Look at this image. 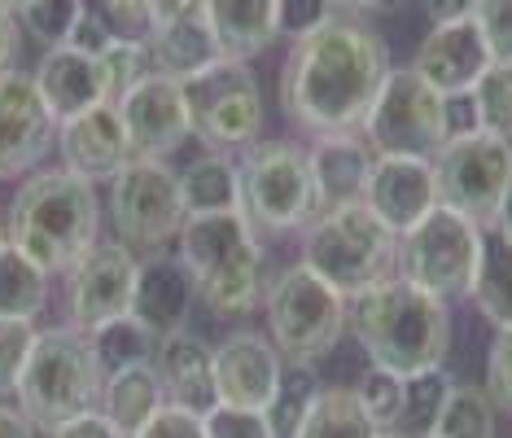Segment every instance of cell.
<instances>
[{
	"label": "cell",
	"mask_w": 512,
	"mask_h": 438,
	"mask_svg": "<svg viewBox=\"0 0 512 438\" xmlns=\"http://www.w3.org/2000/svg\"><path fill=\"white\" fill-rule=\"evenodd\" d=\"M394 71L386 40L359 22H324L320 31L294 40L281 75V106L289 123L307 136H355Z\"/></svg>",
	"instance_id": "6da1fadb"
},
{
	"label": "cell",
	"mask_w": 512,
	"mask_h": 438,
	"mask_svg": "<svg viewBox=\"0 0 512 438\" xmlns=\"http://www.w3.org/2000/svg\"><path fill=\"white\" fill-rule=\"evenodd\" d=\"M346 329L359 338L368 360L412 377L421 368H438L451 347V311L442 298L416 290L412 281H377L355 298H346Z\"/></svg>",
	"instance_id": "7a4b0ae2"
},
{
	"label": "cell",
	"mask_w": 512,
	"mask_h": 438,
	"mask_svg": "<svg viewBox=\"0 0 512 438\" xmlns=\"http://www.w3.org/2000/svg\"><path fill=\"white\" fill-rule=\"evenodd\" d=\"M9 246H18L44 272H71L97 246L101 202L75 171H36L9 206Z\"/></svg>",
	"instance_id": "3957f363"
},
{
	"label": "cell",
	"mask_w": 512,
	"mask_h": 438,
	"mask_svg": "<svg viewBox=\"0 0 512 438\" xmlns=\"http://www.w3.org/2000/svg\"><path fill=\"white\" fill-rule=\"evenodd\" d=\"M180 263L193 276L197 298L215 316H246L267 298L263 246L241 211L184 215Z\"/></svg>",
	"instance_id": "277c9868"
},
{
	"label": "cell",
	"mask_w": 512,
	"mask_h": 438,
	"mask_svg": "<svg viewBox=\"0 0 512 438\" xmlns=\"http://www.w3.org/2000/svg\"><path fill=\"white\" fill-rule=\"evenodd\" d=\"M101 373L97 355H92L88 333L79 329H44L36 333L27 364L18 377V408L36 430H57V425L84 417L101 403Z\"/></svg>",
	"instance_id": "5b68a950"
},
{
	"label": "cell",
	"mask_w": 512,
	"mask_h": 438,
	"mask_svg": "<svg viewBox=\"0 0 512 438\" xmlns=\"http://www.w3.org/2000/svg\"><path fill=\"white\" fill-rule=\"evenodd\" d=\"M394 255H399V237L372 215L364 198L320 211L302 233V263L346 298L386 281Z\"/></svg>",
	"instance_id": "8992f818"
},
{
	"label": "cell",
	"mask_w": 512,
	"mask_h": 438,
	"mask_svg": "<svg viewBox=\"0 0 512 438\" xmlns=\"http://www.w3.org/2000/svg\"><path fill=\"white\" fill-rule=\"evenodd\" d=\"M241 215L254 233H294L320 215V193L311 180L307 149L289 141H254L237 167Z\"/></svg>",
	"instance_id": "52a82bcc"
},
{
	"label": "cell",
	"mask_w": 512,
	"mask_h": 438,
	"mask_svg": "<svg viewBox=\"0 0 512 438\" xmlns=\"http://www.w3.org/2000/svg\"><path fill=\"white\" fill-rule=\"evenodd\" d=\"M267 325L289 364H316L346 329V294L320 281L307 263H294L267 285Z\"/></svg>",
	"instance_id": "ba28073f"
},
{
	"label": "cell",
	"mask_w": 512,
	"mask_h": 438,
	"mask_svg": "<svg viewBox=\"0 0 512 438\" xmlns=\"http://www.w3.org/2000/svg\"><path fill=\"white\" fill-rule=\"evenodd\" d=\"M364 141L372 154L390 158H429L451 141L447 97H438L416 71H390L364 119Z\"/></svg>",
	"instance_id": "9c48e42d"
},
{
	"label": "cell",
	"mask_w": 512,
	"mask_h": 438,
	"mask_svg": "<svg viewBox=\"0 0 512 438\" xmlns=\"http://www.w3.org/2000/svg\"><path fill=\"white\" fill-rule=\"evenodd\" d=\"M512 180V141L482 128L456 132L434 158L438 206L473 219L477 228H491Z\"/></svg>",
	"instance_id": "30bf717a"
},
{
	"label": "cell",
	"mask_w": 512,
	"mask_h": 438,
	"mask_svg": "<svg viewBox=\"0 0 512 438\" xmlns=\"http://www.w3.org/2000/svg\"><path fill=\"white\" fill-rule=\"evenodd\" d=\"M477 255H482V228L473 219L447 211V206H434L421 224L399 237L394 263H399L403 281L451 303V298L469 294Z\"/></svg>",
	"instance_id": "8fae6325"
},
{
	"label": "cell",
	"mask_w": 512,
	"mask_h": 438,
	"mask_svg": "<svg viewBox=\"0 0 512 438\" xmlns=\"http://www.w3.org/2000/svg\"><path fill=\"white\" fill-rule=\"evenodd\" d=\"M193 136H202L215 154L224 149H250L263 132V97L246 62L219 57L202 75L184 79Z\"/></svg>",
	"instance_id": "7c38bea8"
},
{
	"label": "cell",
	"mask_w": 512,
	"mask_h": 438,
	"mask_svg": "<svg viewBox=\"0 0 512 438\" xmlns=\"http://www.w3.org/2000/svg\"><path fill=\"white\" fill-rule=\"evenodd\" d=\"M110 215L127 250H162L189 215L180 176L162 158H132L110 180Z\"/></svg>",
	"instance_id": "4fadbf2b"
},
{
	"label": "cell",
	"mask_w": 512,
	"mask_h": 438,
	"mask_svg": "<svg viewBox=\"0 0 512 438\" xmlns=\"http://www.w3.org/2000/svg\"><path fill=\"white\" fill-rule=\"evenodd\" d=\"M136 255L123 241H97L84 259L71 268V290H66V307H71V329L92 333L110 320L132 311L136 290Z\"/></svg>",
	"instance_id": "5bb4252c"
},
{
	"label": "cell",
	"mask_w": 512,
	"mask_h": 438,
	"mask_svg": "<svg viewBox=\"0 0 512 438\" xmlns=\"http://www.w3.org/2000/svg\"><path fill=\"white\" fill-rule=\"evenodd\" d=\"M57 145V119L44 106L36 75H0V180H18Z\"/></svg>",
	"instance_id": "9a60e30c"
},
{
	"label": "cell",
	"mask_w": 512,
	"mask_h": 438,
	"mask_svg": "<svg viewBox=\"0 0 512 438\" xmlns=\"http://www.w3.org/2000/svg\"><path fill=\"white\" fill-rule=\"evenodd\" d=\"M119 119L127 128L136 158H167L171 149H180L193 136L189 119V101H184V84L167 75H145L132 92H123L119 101Z\"/></svg>",
	"instance_id": "2e32d148"
},
{
	"label": "cell",
	"mask_w": 512,
	"mask_h": 438,
	"mask_svg": "<svg viewBox=\"0 0 512 438\" xmlns=\"http://www.w3.org/2000/svg\"><path fill=\"white\" fill-rule=\"evenodd\" d=\"M491 49H486V36L473 18H460V22H438L434 31L421 40L416 49V62L412 71L425 79L438 97H469L477 88V79L491 71Z\"/></svg>",
	"instance_id": "e0dca14e"
},
{
	"label": "cell",
	"mask_w": 512,
	"mask_h": 438,
	"mask_svg": "<svg viewBox=\"0 0 512 438\" xmlns=\"http://www.w3.org/2000/svg\"><path fill=\"white\" fill-rule=\"evenodd\" d=\"M57 149H62L66 171L84 176L88 184H110L136 158L114 101H101V106L57 123Z\"/></svg>",
	"instance_id": "ac0fdd59"
},
{
	"label": "cell",
	"mask_w": 512,
	"mask_h": 438,
	"mask_svg": "<svg viewBox=\"0 0 512 438\" xmlns=\"http://www.w3.org/2000/svg\"><path fill=\"white\" fill-rule=\"evenodd\" d=\"M364 202L394 237H403L407 228H416L438 206L434 163H429V158L377 154L372 158V171H368V184H364Z\"/></svg>",
	"instance_id": "d6986e66"
},
{
	"label": "cell",
	"mask_w": 512,
	"mask_h": 438,
	"mask_svg": "<svg viewBox=\"0 0 512 438\" xmlns=\"http://www.w3.org/2000/svg\"><path fill=\"white\" fill-rule=\"evenodd\" d=\"M285 373V355L276 351V342H267L263 333H228L215 347V395L219 403L232 408H254L263 412L267 399L276 395V382Z\"/></svg>",
	"instance_id": "ffe728a7"
},
{
	"label": "cell",
	"mask_w": 512,
	"mask_h": 438,
	"mask_svg": "<svg viewBox=\"0 0 512 438\" xmlns=\"http://www.w3.org/2000/svg\"><path fill=\"white\" fill-rule=\"evenodd\" d=\"M193 303H197V285L189 268L180 263V255H149L136 268V290L127 316H136L162 342L189 325Z\"/></svg>",
	"instance_id": "44dd1931"
},
{
	"label": "cell",
	"mask_w": 512,
	"mask_h": 438,
	"mask_svg": "<svg viewBox=\"0 0 512 438\" xmlns=\"http://www.w3.org/2000/svg\"><path fill=\"white\" fill-rule=\"evenodd\" d=\"M154 373L162 382L167 403H180V408H193V412H211L219 403V395H215V347H206V342L189 329H180V333H171V338L158 342Z\"/></svg>",
	"instance_id": "7402d4cb"
},
{
	"label": "cell",
	"mask_w": 512,
	"mask_h": 438,
	"mask_svg": "<svg viewBox=\"0 0 512 438\" xmlns=\"http://www.w3.org/2000/svg\"><path fill=\"white\" fill-rule=\"evenodd\" d=\"M36 88H40L44 106H49V114L57 123L75 119V114H84V110L106 101V79H101L97 57L79 53L71 44H53V49L40 57Z\"/></svg>",
	"instance_id": "603a6c76"
},
{
	"label": "cell",
	"mask_w": 512,
	"mask_h": 438,
	"mask_svg": "<svg viewBox=\"0 0 512 438\" xmlns=\"http://www.w3.org/2000/svg\"><path fill=\"white\" fill-rule=\"evenodd\" d=\"M202 18L215 36L219 57H232V62L267 53V44L281 36L276 0H206Z\"/></svg>",
	"instance_id": "cb8c5ba5"
},
{
	"label": "cell",
	"mask_w": 512,
	"mask_h": 438,
	"mask_svg": "<svg viewBox=\"0 0 512 438\" xmlns=\"http://www.w3.org/2000/svg\"><path fill=\"white\" fill-rule=\"evenodd\" d=\"M307 158H311V180H316L320 193V211H329V206L364 198V184L377 154L359 136H324L316 149H307Z\"/></svg>",
	"instance_id": "d4e9b609"
},
{
	"label": "cell",
	"mask_w": 512,
	"mask_h": 438,
	"mask_svg": "<svg viewBox=\"0 0 512 438\" xmlns=\"http://www.w3.org/2000/svg\"><path fill=\"white\" fill-rule=\"evenodd\" d=\"M167 403L162 382L154 373V364H136V368H119L101 382V417H106L123 438H132L154 412Z\"/></svg>",
	"instance_id": "484cf974"
},
{
	"label": "cell",
	"mask_w": 512,
	"mask_h": 438,
	"mask_svg": "<svg viewBox=\"0 0 512 438\" xmlns=\"http://www.w3.org/2000/svg\"><path fill=\"white\" fill-rule=\"evenodd\" d=\"M469 298L495 329L512 325V233L508 228L499 224L482 228V255H477Z\"/></svg>",
	"instance_id": "4316f807"
},
{
	"label": "cell",
	"mask_w": 512,
	"mask_h": 438,
	"mask_svg": "<svg viewBox=\"0 0 512 438\" xmlns=\"http://www.w3.org/2000/svg\"><path fill=\"white\" fill-rule=\"evenodd\" d=\"M149 44V62H154V75H167V79H193L202 75L206 66L219 62V49H215V36L206 27V18H193V22H171V27H154V36L145 40Z\"/></svg>",
	"instance_id": "83f0119b"
},
{
	"label": "cell",
	"mask_w": 512,
	"mask_h": 438,
	"mask_svg": "<svg viewBox=\"0 0 512 438\" xmlns=\"http://www.w3.org/2000/svg\"><path fill=\"white\" fill-rule=\"evenodd\" d=\"M180 193L189 215H211V211H241V176L224 154H202L197 163L180 171Z\"/></svg>",
	"instance_id": "f1b7e54d"
},
{
	"label": "cell",
	"mask_w": 512,
	"mask_h": 438,
	"mask_svg": "<svg viewBox=\"0 0 512 438\" xmlns=\"http://www.w3.org/2000/svg\"><path fill=\"white\" fill-rule=\"evenodd\" d=\"M49 307V272L18 246L0 250V320H36Z\"/></svg>",
	"instance_id": "f546056e"
},
{
	"label": "cell",
	"mask_w": 512,
	"mask_h": 438,
	"mask_svg": "<svg viewBox=\"0 0 512 438\" xmlns=\"http://www.w3.org/2000/svg\"><path fill=\"white\" fill-rule=\"evenodd\" d=\"M298 438H381V430L364 412V403H359L355 390L320 386V395L311 403Z\"/></svg>",
	"instance_id": "4dcf8cb0"
},
{
	"label": "cell",
	"mask_w": 512,
	"mask_h": 438,
	"mask_svg": "<svg viewBox=\"0 0 512 438\" xmlns=\"http://www.w3.org/2000/svg\"><path fill=\"white\" fill-rule=\"evenodd\" d=\"M451 386L456 382L447 377V368L442 364L403 377V408H399V421H394V434H403V438H429L434 434Z\"/></svg>",
	"instance_id": "1f68e13d"
},
{
	"label": "cell",
	"mask_w": 512,
	"mask_h": 438,
	"mask_svg": "<svg viewBox=\"0 0 512 438\" xmlns=\"http://www.w3.org/2000/svg\"><path fill=\"white\" fill-rule=\"evenodd\" d=\"M316 395H320L316 368L285 360V373H281V382H276V395L267 399V408H263L272 438H298V430H302V421H307V412H311V403H316Z\"/></svg>",
	"instance_id": "d6a6232c"
},
{
	"label": "cell",
	"mask_w": 512,
	"mask_h": 438,
	"mask_svg": "<svg viewBox=\"0 0 512 438\" xmlns=\"http://www.w3.org/2000/svg\"><path fill=\"white\" fill-rule=\"evenodd\" d=\"M88 342H92V355H97V364L106 377L119 373V368L154 364V355H158V338L136 316H119V320H110V325L92 329Z\"/></svg>",
	"instance_id": "836d02e7"
},
{
	"label": "cell",
	"mask_w": 512,
	"mask_h": 438,
	"mask_svg": "<svg viewBox=\"0 0 512 438\" xmlns=\"http://www.w3.org/2000/svg\"><path fill=\"white\" fill-rule=\"evenodd\" d=\"M429 438H495V403L477 386H451Z\"/></svg>",
	"instance_id": "e575fe53"
},
{
	"label": "cell",
	"mask_w": 512,
	"mask_h": 438,
	"mask_svg": "<svg viewBox=\"0 0 512 438\" xmlns=\"http://www.w3.org/2000/svg\"><path fill=\"white\" fill-rule=\"evenodd\" d=\"M469 101H473V128L512 141V62H491V71L477 79Z\"/></svg>",
	"instance_id": "d590c367"
},
{
	"label": "cell",
	"mask_w": 512,
	"mask_h": 438,
	"mask_svg": "<svg viewBox=\"0 0 512 438\" xmlns=\"http://www.w3.org/2000/svg\"><path fill=\"white\" fill-rule=\"evenodd\" d=\"M101 79H106V101H119L123 92H132L145 75H154L145 40H114L106 53H97Z\"/></svg>",
	"instance_id": "8d00e7d4"
},
{
	"label": "cell",
	"mask_w": 512,
	"mask_h": 438,
	"mask_svg": "<svg viewBox=\"0 0 512 438\" xmlns=\"http://www.w3.org/2000/svg\"><path fill=\"white\" fill-rule=\"evenodd\" d=\"M355 395H359V403H364L368 417L377 421V430H394V421H399V408H403V377L399 373L372 364L368 373L359 377Z\"/></svg>",
	"instance_id": "74e56055"
},
{
	"label": "cell",
	"mask_w": 512,
	"mask_h": 438,
	"mask_svg": "<svg viewBox=\"0 0 512 438\" xmlns=\"http://www.w3.org/2000/svg\"><path fill=\"white\" fill-rule=\"evenodd\" d=\"M18 14H22V27L53 49V44H66L75 18L84 14V0H27Z\"/></svg>",
	"instance_id": "f35d334b"
},
{
	"label": "cell",
	"mask_w": 512,
	"mask_h": 438,
	"mask_svg": "<svg viewBox=\"0 0 512 438\" xmlns=\"http://www.w3.org/2000/svg\"><path fill=\"white\" fill-rule=\"evenodd\" d=\"M36 320H0V395H14L22 364L36 347Z\"/></svg>",
	"instance_id": "ab89813d"
},
{
	"label": "cell",
	"mask_w": 512,
	"mask_h": 438,
	"mask_svg": "<svg viewBox=\"0 0 512 438\" xmlns=\"http://www.w3.org/2000/svg\"><path fill=\"white\" fill-rule=\"evenodd\" d=\"M206 438H272L267 417L254 408H232V403H215L211 412H202Z\"/></svg>",
	"instance_id": "60d3db41"
},
{
	"label": "cell",
	"mask_w": 512,
	"mask_h": 438,
	"mask_svg": "<svg viewBox=\"0 0 512 438\" xmlns=\"http://www.w3.org/2000/svg\"><path fill=\"white\" fill-rule=\"evenodd\" d=\"M97 14L110 27L114 40H149L154 36L149 0H97Z\"/></svg>",
	"instance_id": "b9f144b4"
},
{
	"label": "cell",
	"mask_w": 512,
	"mask_h": 438,
	"mask_svg": "<svg viewBox=\"0 0 512 438\" xmlns=\"http://www.w3.org/2000/svg\"><path fill=\"white\" fill-rule=\"evenodd\" d=\"M473 22L482 27L495 62H512V0H477Z\"/></svg>",
	"instance_id": "7bdbcfd3"
},
{
	"label": "cell",
	"mask_w": 512,
	"mask_h": 438,
	"mask_svg": "<svg viewBox=\"0 0 512 438\" xmlns=\"http://www.w3.org/2000/svg\"><path fill=\"white\" fill-rule=\"evenodd\" d=\"M486 395L495 408L512 412V325L495 329L491 355H486Z\"/></svg>",
	"instance_id": "ee69618b"
},
{
	"label": "cell",
	"mask_w": 512,
	"mask_h": 438,
	"mask_svg": "<svg viewBox=\"0 0 512 438\" xmlns=\"http://www.w3.org/2000/svg\"><path fill=\"white\" fill-rule=\"evenodd\" d=\"M276 18H281V36L302 40L333 22V0H276Z\"/></svg>",
	"instance_id": "f6af8a7d"
},
{
	"label": "cell",
	"mask_w": 512,
	"mask_h": 438,
	"mask_svg": "<svg viewBox=\"0 0 512 438\" xmlns=\"http://www.w3.org/2000/svg\"><path fill=\"white\" fill-rule=\"evenodd\" d=\"M132 438H206L202 430V412L180 408V403H162Z\"/></svg>",
	"instance_id": "bcb514c9"
},
{
	"label": "cell",
	"mask_w": 512,
	"mask_h": 438,
	"mask_svg": "<svg viewBox=\"0 0 512 438\" xmlns=\"http://www.w3.org/2000/svg\"><path fill=\"white\" fill-rule=\"evenodd\" d=\"M66 44H71V49H79V53H88V57H97V53L110 49L114 36H110L106 22H101L97 9L84 5V14L75 18V27H71V36H66Z\"/></svg>",
	"instance_id": "7dc6e473"
},
{
	"label": "cell",
	"mask_w": 512,
	"mask_h": 438,
	"mask_svg": "<svg viewBox=\"0 0 512 438\" xmlns=\"http://www.w3.org/2000/svg\"><path fill=\"white\" fill-rule=\"evenodd\" d=\"M49 438H123L114 425L101 417L97 408L92 412H84V417H75V421H66V425H57V430L49 434Z\"/></svg>",
	"instance_id": "c3c4849f"
},
{
	"label": "cell",
	"mask_w": 512,
	"mask_h": 438,
	"mask_svg": "<svg viewBox=\"0 0 512 438\" xmlns=\"http://www.w3.org/2000/svg\"><path fill=\"white\" fill-rule=\"evenodd\" d=\"M206 0H149V14H154V27H171V22H193L202 18Z\"/></svg>",
	"instance_id": "681fc988"
},
{
	"label": "cell",
	"mask_w": 512,
	"mask_h": 438,
	"mask_svg": "<svg viewBox=\"0 0 512 438\" xmlns=\"http://www.w3.org/2000/svg\"><path fill=\"white\" fill-rule=\"evenodd\" d=\"M18 40H22V31H18V14H14V9L0 5V75L14 71V57H18V49H22Z\"/></svg>",
	"instance_id": "f907efd6"
},
{
	"label": "cell",
	"mask_w": 512,
	"mask_h": 438,
	"mask_svg": "<svg viewBox=\"0 0 512 438\" xmlns=\"http://www.w3.org/2000/svg\"><path fill=\"white\" fill-rule=\"evenodd\" d=\"M425 9H429V18H434V27H438V22H460V18H473L477 0H425Z\"/></svg>",
	"instance_id": "816d5d0a"
},
{
	"label": "cell",
	"mask_w": 512,
	"mask_h": 438,
	"mask_svg": "<svg viewBox=\"0 0 512 438\" xmlns=\"http://www.w3.org/2000/svg\"><path fill=\"white\" fill-rule=\"evenodd\" d=\"M0 438H36V425L22 417V408L0 403Z\"/></svg>",
	"instance_id": "f5cc1de1"
},
{
	"label": "cell",
	"mask_w": 512,
	"mask_h": 438,
	"mask_svg": "<svg viewBox=\"0 0 512 438\" xmlns=\"http://www.w3.org/2000/svg\"><path fill=\"white\" fill-rule=\"evenodd\" d=\"M403 0H333V9H351V14H394Z\"/></svg>",
	"instance_id": "db71d44e"
},
{
	"label": "cell",
	"mask_w": 512,
	"mask_h": 438,
	"mask_svg": "<svg viewBox=\"0 0 512 438\" xmlns=\"http://www.w3.org/2000/svg\"><path fill=\"white\" fill-rule=\"evenodd\" d=\"M495 224H499V228H508V233H512V180H508V189H504V202H499Z\"/></svg>",
	"instance_id": "11a10c76"
},
{
	"label": "cell",
	"mask_w": 512,
	"mask_h": 438,
	"mask_svg": "<svg viewBox=\"0 0 512 438\" xmlns=\"http://www.w3.org/2000/svg\"><path fill=\"white\" fill-rule=\"evenodd\" d=\"M9 246V228H5V219H0V250Z\"/></svg>",
	"instance_id": "9f6ffc18"
},
{
	"label": "cell",
	"mask_w": 512,
	"mask_h": 438,
	"mask_svg": "<svg viewBox=\"0 0 512 438\" xmlns=\"http://www.w3.org/2000/svg\"><path fill=\"white\" fill-rule=\"evenodd\" d=\"M0 5H5V9H14V14H18V9L27 5V0H0Z\"/></svg>",
	"instance_id": "6f0895ef"
},
{
	"label": "cell",
	"mask_w": 512,
	"mask_h": 438,
	"mask_svg": "<svg viewBox=\"0 0 512 438\" xmlns=\"http://www.w3.org/2000/svg\"><path fill=\"white\" fill-rule=\"evenodd\" d=\"M381 438H403V434H394V430H381Z\"/></svg>",
	"instance_id": "680465c9"
}]
</instances>
